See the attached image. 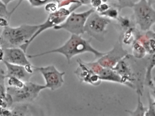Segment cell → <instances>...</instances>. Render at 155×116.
<instances>
[{"instance_id":"obj_15","label":"cell","mask_w":155,"mask_h":116,"mask_svg":"<svg viewBox=\"0 0 155 116\" xmlns=\"http://www.w3.org/2000/svg\"><path fill=\"white\" fill-rule=\"evenodd\" d=\"M147 62L145 72L144 84L149 87L150 88L155 90V85L152 79V69L155 65V54H149L147 58Z\"/></svg>"},{"instance_id":"obj_12","label":"cell","mask_w":155,"mask_h":116,"mask_svg":"<svg viewBox=\"0 0 155 116\" xmlns=\"http://www.w3.org/2000/svg\"><path fill=\"white\" fill-rule=\"evenodd\" d=\"M3 61L14 65L26 66L31 65L26 52L20 48L3 49Z\"/></svg>"},{"instance_id":"obj_31","label":"cell","mask_w":155,"mask_h":116,"mask_svg":"<svg viewBox=\"0 0 155 116\" xmlns=\"http://www.w3.org/2000/svg\"></svg>"},{"instance_id":"obj_5","label":"cell","mask_w":155,"mask_h":116,"mask_svg":"<svg viewBox=\"0 0 155 116\" xmlns=\"http://www.w3.org/2000/svg\"><path fill=\"white\" fill-rule=\"evenodd\" d=\"M135 23L147 31L155 22V10L148 0H139L132 7Z\"/></svg>"},{"instance_id":"obj_23","label":"cell","mask_w":155,"mask_h":116,"mask_svg":"<svg viewBox=\"0 0 155 116\" xmlns=\"http://www.w3.org/2000/svg\"><path fill=\"white\" fill-rule=\"evenodd\" d=\"M117 19L118 20L120 26L124 29L130 28V26L131 25L130 20L128 18L126 17H118Z\"/></svg>"},{"instance_id":"obj_1","label":"cell","mask_w":155,"mask_h":116,"mask_svg":"<svg viewBox=\"0 0 155 116\" xmlns=\"http://www.w3.org/2000/svg\"><path fill=\"white\" fill-rule=\"evenodd\" d=\"M139 59L127 54L112 69L120 76L122 84L136 88L142 94L147 60L141 58L140 61Z\"/></svg>"},{"instance_id":"obj_18","label":"cell","mask_w":155,"mask_h":116,"mask_svg":"<svg viewBox=\"0 0 155 116\" xmlns=\"http://www.w3.org/2000/svg\"><path fill=\"white\" fill-rule=\"evenodd\" d=\"M99 14L110 19H117L119 17V11L117 9L110 7L106 11Z\"/></svg>"},{"instance_id":"obj_22","label":"cell","mask_w":155,"mask_h":116,"mask_svg":"<svg viewBox=\"0 0 155 116\" xmlns=\"http://www.w3.org/2000/svg\"><path fill=\"white\" fill-rule=\"evenodd\" d=\"M139 0H117L118 2L119 7L123 8L127 7L132 8L134 4L137 3Z\"/></svg>"},{"instance_id":"obj_30","label":"cell","mask_w":155,"mask_h":116,"mask_svg":"<svg viewBox=\"0 0 155 116\" xmlns=\"http://www.w3.org/2000/svg\"><path fill=\"white\" fill-rule=\"evenodd\" d=\"M101 1L103 3H106L107 2V0H101Z\"/></svg>"},{"instance_id":"obj_19","label":"cell","mask_w":155,"mask_h":116,"mask_svg":"<svg viewBox=\"0 0 155 116\" xmlns=\"http://www.w3.org/2000/svg\"><path fill=\"white\" fill-rule=\"evenodd\" d=\"M147 98L148 99L149 107L147 109V112L145 113V116H155V103L153 100L149 92L147 93Z\"/></svg>"},{"instance_id":"obj_11","label":"cell","mask_w":155,"mask_h":116,"mask_svg":"<svg viewBox=\"0 0 155 116\" xmlns=\"http://www.w3.org/2000/svg\"><path fill=\"white\" fill-rule=\"evenodd\" d=\"M7 68L5 78L15 77L23 82L29 81L35 70L32 65L23 66L14 65L3 61Z\"/></svg>"},{"instance_id":"obj_14","label":"cell","mask_w":155,"mask_h":116,"mask_svg":"<svg viewBox=\"0 0 155 116\" xmlns=\"http://www.w3.org/2000/svg\"><path fill=\"white\" fill-rule=\"evenodd\" d=\"M94 72L101 81H108L122 83L121 77L115 71L112 69L104 68L99 63L95 67Z\"/></svg>"},{"instance_id":"obj_28","label":"cell","mask_w":155,"mask_h":116,"mask_svg":"<svg viewBox=\"0 0 155 116\" xmlns=\"http://www.w3.org/2000/svg\"><path fill=\"white\" fill-rule=\"evenodd\" d=\"M78 1L81 3V5L82 4L87 5V4H90L91 0H78Z\"/></svg>"},{"instance_id":"obj_29","label":"cell","mask_w":155,"mask_h":116,"mask_svg":"<svg viewBox=\"0 0 155 116\" xmlns=\"http://www.w3.org/2000/svg\"><path fill=\"white\" fill-rule=\"evenodd\" d=\"M7 7H5V5L2 2L0 1V9L2 8H6Z\"/></svg>"},{"instance_id":"obj_7","label":"cell","mask_w":155,"mask_h":116,"mask_svg":"<svg viewBox=\"0 0 155 116\" xmlns=\"http://www.w3.org/2000/svg\"><path fill=\"white\" fill-rule=\"evenodd\" d=\"M110 22V19L94 12L87 19L84 28L85 32L99 41H103L107 27Z\"/></svg>"},{"instance_id":"obj_24","label":"cell","mask_w":155,"mask_h":116,"mask_svg":"<svg viewBox=\"0 0 155 116\" xmlns=\"http://www.w3.org/2000/svg\"><path fill=\"white\" fill-rule=\"evenodd\" d=\"M58 7L54 2H50L45 5V10L50 13L55 12L58 10Z\"/></svg>"},{"instance_id":"obj_9","label":"cell","mask_w":155,"mask_h":116,"mask_svg":"<svg viewBox=\"0 0 155 116\" xmlns=\"http://www.w3.org/2000/svg\"><path fill=\"white\" fill-rule=\"evenodd\" d=\"M35 71H39L45 79L46 88L55 91L59 88L64 83L63 76L65 72H60L53 65L37 67L32 66Z\"/></svg>"},{"instance_id":"obj_8","label":"cell","mask_w":155,"mask_h":116,"mask_svg":"<svg viewBox=\"0 0 155 116\" xmlns=\"http://www.w3.org/2000/svg\"><path fill=\"white\" fill-rule=\"evenodd\" d=\"M75 9H68L65 8H59L58 10H57L55 12L50 13L47 20L42 24L39 25V28L35 32L31 38L27 43L21 45L19 48L22 49L23 51L26 53L28 47L40 33L48 29L54 28L55 26L62 23L66 20L69 15Z\"/></svg>"},{"instance_id":"obj_3","label":"cell","mask_w":155,"mask_h":116,"mask_svg":"<svg viewBox=\"0 0 155 116\" xmlns=\"http://www.w3.org/2000/svg\"><path fill=\"white\" fill-rule=\"evenodd\" d=\"M39 28V25L27 24L16 28L4 27L0 35V47L2 49L19 48L29 41Z\"/></svg>"},{"instance_id":"obj_4","label":"cell","mask_w":155,"mask_h":116,"mask_svg":"<svg viewBox=\"0 0 155 116\" xmlns=\"http://www.w3.org/2000/svg\"><path fill=\"white\" fill-rule=\"evenodd\" d=\"M46 88L45 85L36 84L29 81L25 82L21 88L8 86L6 88V93L9 95L13 103L28 104L33 102L37 98L41 91Z\"/></svg>"},{"instance_id":"obj_2","label":"cell","mask_w":155,"mask_h":116,"mask_svg":"<svg viewBox=\"0 0 155 116\" xmlns=\"http://www.w3.org/2000/svg\"><path fill=\"white\" fill-rule=\"evenodd\" d=\"M91 39L87 40L81 38L80 35L72 34L68 40L60 48L39 54L27 55V56L28 58H33L50 53H60L66 57L68 62L70 63L72 57L84 52L93 53L96 58H100L106 54L107 52H100L94 49L91 45Z\"/></svg>"},{"instance_id":"obj_27","label":"cell","mask_w":155,"mask_h":116,"mask_svg":"<svg viewBox=\"0 0 155 116\" xmlns=\"http://www.w3.org/2000/svg\"><path fill=\"white\" fill-rule=\"evenodd\" d=\"M2 3L5 5V7H7V6L11 2H13L14 0H0Z\"/></svg>"},{"instance_id":"obj_21","label":"cell","mask_w":155,"mask_h":116,"mask_svg":"<svg viewBox=\"0 0 155 116\" xmlns=\"http://www.w3.org/2000/svg\"><path fill=\"white\" fill-rule=\"evenodd\" d=\"M8 80V84L9 87L19 88L22 87L25 82L21 81L20 80L15 78V77H9Z\"/></svg>"},{"instance_id":"obj_25","label":"cell","mask_w":155,"mask_h":116,"mask_svg":"<svg viewBox=\"0 0 155 116\" xmlns=\"http://www.w3.org/2000/svg\"><path fill=\"white\" fill-rule=\"evenodd\" d=\"M110 8L109 6L106 3H102L96 9V12L99 14L102 13L106 11Z\"/></svg>"},{"instance_id":"obj_10","label":"cell","mask_w":155,"mask_h":116,"mask_svg":"<svg viewBox=\"0 0 155 116\" xmlns=\"http://www.w3.org/2000/svg\"><path fill=\"white\" fill-rule=\"evenodd\" d=\"M127 54V51L123 48L122 44L118 41L113 48L100 58L97 62L104 68L112 69Z\"/></svg>"},{"instance_id":"obj_16","label":"cell","mask_w":155,"mask_h":116,"mask_svg":"<svg viewBox=\"0 0 155 116\" xmlns=\"http://www.w3.org/2000/svg\"><path fill=\"white\" fill-rule=\"evenodd\" d=\"M24 1L25 0H19L17 6L13 9L11 12L12 14ZM26 1L28 2L31 6H32L33 8H38L45 6L50 2H55V1H57L58 0H26Z\"/></svg>"},{"instance_id":"obj_6","label":"cell","mask_w":155,"mask_h":116,"mask_svg":"<svg viewBox=\"0 0 155 116\" xmlns=\"http://www.w3.org/2000/svg\"><path fill=\"white\" fill-rule=\"evenodd\" d=\"M94 8L81 13L71 12L61 24L53 28L56 30L63 29L72 34L80 35L85 33L84 28L87 19L89 16L95 12Z\"/></svg>"},{"instance_id":"obj_13","label":"cell","mask_w":155,"mask_h":116,"mask_svg":"<svg viewBox=\"0 0 155 116\" xmlns=\"http://www.w3.org/2000/svg\"><path fill=\"white\" fill-rule=\"evenodd\" d=\"M78 63L79 66L75 71L78 78L92 85H99L101 80L98 76L95 74L82 61L79 59Z\"/></svg>"},{"instance_id":"obj_20","label":"cell","mask_w":155,"mask_h":116,"mask_svg":"<svg viewBox=\"0 0 155 116\" xmlns=\"http://www.w3.org/2000/svg\"><path fill=\"white\" fill-rule=\"evenodd\" d=\"M5 78V72L0 68V98L6 95V88L4 84Z\"/></svg>"},{"instance_id":"obj_17","label":"cell","mask_w":155,"mask_h":116,"mask_svg":"<svg viewBox=\"0 0 155 116\" xmlns=\"http://www.w3.org/2000/svg\"><path fill=\"white\" fill-rule=\"evenodd\" d=\"M137 92L138 94V104L137 108L134 111L128 110L126 111L128 112L131 116H144L147 112V108H145L141 102L140 96H142V94L138 91H137Z\"/></svg>"},{"instance_id":"obj_26","label":"cell","mask_w":155,"mask_h":116,"mask_svg":"<svg viewBox=\"0 0 155 116\" xmlns=\"http://www.w3.org/2000/svg\"><path fill=\"white\" fill-rule=\"evenodd\" d=\"M102 3H103V2L101 1V0H91L90 4L93 7V8L95 9L97 8Z\"/></svg>"}]
</instances>
